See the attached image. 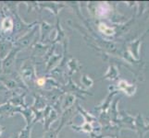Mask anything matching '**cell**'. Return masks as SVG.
<instances>
[{"instance_id":"ffe728a7","label":"cell","mask_w":149,"mask_h":138,"mask_svg":"<svg viewBox=\"0 0 149 138\" xmlns=\"http://www.w3.org/2000/svg\"><path fill=\"white\" fill-rule=\"evenodd\" d=\"M4 131V127H2V126H0V135L2 134V132Z\"/></svg>"},{"instance_id":"4fadbf2b","label":"cell","mask_w":149,"mask_h":138,"mask_svg":"<svg viewBox=\"0 0 149 138\" xmlns=\"http://www.w3.org/2000/svg\"><path fill=\"white\" fill-rule=\"evenodd\" d=\"M39 5L43 8H47L51 9L55 13L56 16H58V13L60 10V8L65 7L62 4H56V3H44V4H39Z\"/></svg>"},{"instance_id":"277c9868","label":"cell","mask_w":149,"mask_h":138,"mask_svg":"<svg viewBox=\"0 0 149 138\" xmlns=\"http://www.w3.org/2000/svg\"><path fill=\"white\" fill-rule=\"evenodd\" d=\"M20 78L25 83H33L36 80V75H35V68L33 65V61L32 59H28L26 62L23 64L20 69Z\"/></svg>"},{"instance_id":"5b68a950","label":"cell","mask_w":149,"mask_h":138,"mask_svg":"<svg viewBox=\"0 0 149 138\" xmlns=\"http://www.w3.org/2000/svg\"><path fill=\"white\" fill-rule=\"evenodd\" d=\"M14 48V42L8 37H0V60H3Z\"/></svg>"},{"instance_id":"e0dca14e","label":"cell","mask_w":149,"mask_h":138,"mask_svg":"<svg viewBox=\"0 0 149 138\" xmlns=\"http://www.w3.org/2000/svg\"><path fill=\"white\" fill-rule=\"evenodd\" d=\"M33 125H26L24 128L19 132L18 138H31V132Z\"/></svg>"},{"instance_id":"30bf717a","label":"cell","mask_w":149,"mask_h":138,"mask_svg":"<svg viewBox=\"0 0 149 138\" xmlns=\"http://www.w3.org/2000/svg\"><path fill=\"white\" fill-rule=\"evenodd\" d=\"M25 93L23 94H17L9 99V100H8V103H10L11 105L15 106V107H20V108H23V107H26V104H25Z\"/></svg>"},{"instance_id":"d6986e66","label":"cell","mask_w":149,"mask_h":138,"mask_svg":"<svg viewBox=\"0 0 149 138\" xmlns=\"http://www.w3.org/2000/svg\"><path fill=\"white\" fill-rule=\"evenodd\" d=\"M5 91H7V89H5L2 85H0V93H1V92H5Z\"/></svg>"},{"instance_id":"9c48e42d","label":"cell","mask_w":149,"mask_h":138,"mask_svg":"<svg viewBox=\"0 0 149 138\" xmlns=\"http://www.w3.org/2000/svg\"><path fill=\"white\" fill-rule=\"evenodd\" d=\"M19 114H22L25 121H26V125H33V122L34 119V111L32 110V108H28V107H23V108H20Z\"/></svg>"},{"instance_id":"9a60e30c","label":"cell","mask_w":149,"mask_h":138,"mask_svg":"<svg viewBox=\"0 0 149 138\" xmlns=\"http://www.w3.org/2000/svg\"><path fill=\"white\" fill-rule=\"evenodd\" d=\"M63 127H64L63 125L59 124V126L56 129H51L50 128L48 131L45 132L44 138H58V134L61 132V130H62Z\"/></svg>"},{"instance_id":"7402d4cb","label":"cell","mask_w":149,"mask_h":138,"mask_svg":"<svg viewBox=\"0 0 149 138\" xmlns=\"http://www.w3.org/2000/svg\"><path fill=\"white\" fill-rule=\"evenodd\" d=\"M10 138H18V135H14L12 137H10Z\"/></svg>"},{"instance_id":"7a4b0ae2","label":"cell","mask_w":149,"mask_h":138,"mask_svg":"<svg viewBox=\"0 0 149 138\" xmlns=\"http://www.w3.org/2000/svg\"><path fill=\"white\" fill-rule=\"evenodd\" d=\"M37 30H38V26H37V25H35L33 29H31L28 32H26L23 35V36L18 38L17 40H15L14 47L19 49V51L24 49V48L29 47V46L33 43V40L35 39Z\"/></svg>"},{"instance_id":"6da1fadb","label":"cell","mask_w":149,"mask_h":138,"mask_svg":"<svg viewBox=\"0 0 149 138\" xmlns=\"http://www.w3.org/2000/svg\"><path fill=\"white\" fill-rule=\"evenodd\" d=\"M19 50L17 48H13L6 57L1 60V69L2 74L4 75H12L15 73V67H16V57L19 54Z\"/></svg>"},{"instance_id":"5bb4252c","label":"cell","mask_w":149,"mask_h":138,"mask_svg":"<svg viewBox=\"0 0 149 138\" xmlns=\"http://www.w3.org/2000/svg\"><path fill=\"white\" fill-rule=\"evenodd\" d=\"M74 100H75V97L73 94H70V93H68L66 96H65V99L63 100V104H62V109L65 111L67 109L70 108V107H72L73 104H74Z\"/></svg>"},{"instance_id":"ac0fdd59","label":"cell","mask_w":149,"mask_h":138,"mask_svg":"<svg viewBox=\"0 0 149 138\" xmlns=\"http://www.w3.org/2000/svg\"><path fill=\"white\" fill-rule=\"evenodd\" d=\"M77 65H78V63L76 62V60L74 58H71L70 61H68V67L70 70V76H71L74 73V71L76 70Z\"/></svg>"},{"instance_id":"8992f818","label":"cell","mask_w":149,"mask_h":138,"mask_svg":"<svg viewBox=\"0 0 149 138\" xmlns=\"http://www.w3.org/2000/svg\"><path fill=\"white\" fill-rule=\"evenodd\" d=\"M20 107H15L8 102H6L4 104H0V115L5 117H10L14 114L19 113Z\"/></svg>"},{"instance_id":"52a82bcc","label":"cell","mask_w":149,"mask_h":138,"mask_svg":"<svg viewBox=\"0 0 149 138\" xmlns=\"http://www.w3.org/2000/svg\"><path fill=\"white\" fill-rule=\"evenodd\" d=\"M58 118V114L54 109H50L47 116L44 119V132H47L50 129V126L53 122Z\"/></svg>"},{"instance_id":"3957f363","label":"cell","mask_w":149,"mask_h":138,"mask_svg":"<svg viewBox=\"0 0 149 138\" xmlns=\"http://www.w3.org/2000/svg\"><path fill=\"white\" fill-rule=\"evenodd\" d=\"M13 16V30H12V35L15 37H17L19 34H22V32H28L31 29H33L35 25H37L36 22L32 23V24H27L25 23L23 20L20 19L19 16L18 12L12 15Z\"/></svg>"},{"instance_id":"ba28073f","label":"cell","mask_w":149,"mask_h":138,"mask_svg":"<svg viewBox=\"0 0 149 138\" xmlns=\"http://www.w3.org/2000/svg\"><path fill=\"white\" fill-rule=\"evenodd\" d=\"M47 100L41 94L34 96V103L32 106V110L33 111H40L47 108Z\"/></svg>"},{"instance_id":"44dd1931","label":"cell","mask_w":149,"mask_h":138,"mask_svg":"<svg viewBox=\"0 0 149 138\" xmlns=\"http://www.w3.org/2000/svg\"><path fill=\"white\" fill-rule=\"evenodd\" d=\"M0 74H2V69H1V60H0Z\"/></svg>"},{"instance_id":"2e32d148","label":"cell","mask_w":149,"mask_h":138,"mask_svg":"<svg viewBox=\"0 0 149 138\" xmlns=\"http://www.w3.org/2000/svg\"><path fill=\"white\" fill-rule=\"evenodd\" d=\"M60 61V56L58 55H51L50 57L48 58V61H47V71H50L52 68H54L55 66L58 65V63H59Z\"/></svg>"},{"instance_id":"7c38bea8","label":"cell","mask_w":149,"mask_h":138,"mask_svg":"<svg viewBox=\"0 0 149 138\" xmlns=\"http://www.w3.org/2000/svg\"><path fill=\"white\" fill-rule=\"evenodd\" d=\"M53 29L52 25H50L47 22H43L40 25V33H41V38H40V42L41 43H44V41L47 37V35L49 34L51 32V30Z\"/></svg>"},{"instance_id":"8fae6325","label":"cell","mask_w":149,"mask_h":138,"mask_svg":"<svg viewBox=\"0 0 149 138\" xmlns=\"http://www.w3.org/2000/svg\"><path fill=\"white\" fill-rule=\"evenodd\" d=\"M13 30V19L6 16L1 22V32L2 33H6L8 32H12Z\"/></svg>"}]
</instances>
